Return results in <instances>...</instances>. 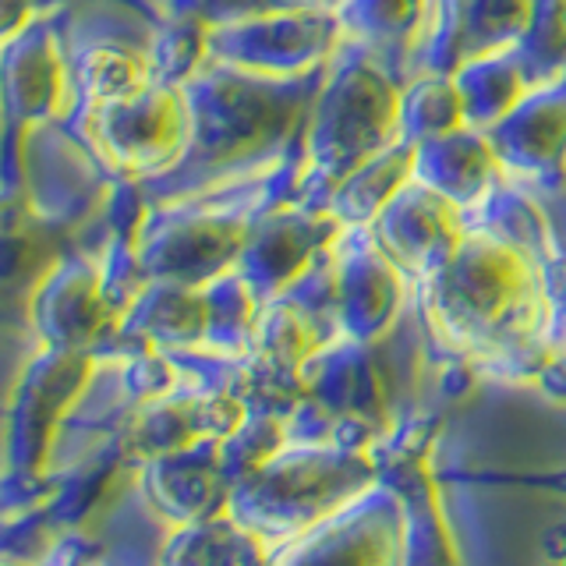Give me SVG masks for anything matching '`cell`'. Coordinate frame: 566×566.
<instances>
[{"label":"cell","mask_w":566,"mask_h":566,"mask_svg":"<svg viewBox=\"0 0 566 566\" xmlns=\"http://www.w3.org/2000/svg\"><path fill=\"white\" fill-rule=\"evenodd\" d=\"M418 308L442 350L500 382L535 386L559 350L538 262L485 230L468 227L457 252L418 280Z\"/></svg>","instance_id":"6da1fadb"},{"label":"cell","mask_w":566,"mask_h":566,"mask_svg":"<svg viewBox=\"0 0 566 566\" xmlns=\"http://www.w3.org/2000/svg\"><path fill=\"white\" fill-rule=\"evenodd\" d=\"M329 64V61H326ZM326 64L297 78H270L206 61L181 85L188 99V142L174 167L142 181L153 202L223 188L259 164L305 153L308 114Z\"/></svg>","instance_id":"7a4b0ae2"},{"label":"cell","mask_w":566,"mask_h":566,"mask_svg":"<svg viewBox=\"0 0 566 566\" xmlns=\"http://www.w3.org/2000/svg\"><path fill=\"white\" fill-rule=\"evenodd\" d=\"M379 460L368 447L291 439L227 495V513L252 527L270 548H283L340 517L379 489Z\"/></svg>","instance_id":"3957f363"},{"label":"cell","mask_w":566,"mask_h":566,"mask_svg":"<svg viewBox=\"0 0 566 566\" xmlns=\"http://www.w3.org/2000/svg\"><path fill=\"white\" fill-rule=\"evenodd\" d=\"M400 78L368 46L344 40L326 64L308 132L294 202L326 206L333 188L368 156L397 138Z\"/></svg>","instance_id":"277c9868"},{"label":"cell","mask_w":566,"mask_h":566,"mask_svg":"<svg viewBox=\"0 0 566 566\" xmlns=\"http://www.w3.org/2000/svg\"><path fill=\"white\" fill-rule=\"evenodd\" d=\"M103 358L96 350L43 347L22 368L4 418V464L11 482H40L61 424L85 400Z\"/></svg>","instance_id":"5b68a950"},{"label":"cell","mask_w":566,"mask_h":566,"mask_svg":"<svg viewBox=\"0 0 566 566\" xmlns=\"http://www.w3.org/2000/svg\"><path fill=\"white\" fill-rule=\"evenodd\" d=\"M114 177L149 181L174 167L188 142V99L181 85H146L142 93L64 117Z\"/></svg>","instance_id":"8992f818"},{"label":"cell","mask_w":566,"mask_h":566,"mask_svg":"<svg viewBox=\"0 0 566 566\" xmlns=\"http://www.w3.org/2000/svg\"><path fill=\"white\" fill-rule=\"evenodd\" d=\"M344 43L336 8L305 4L206 25L209 61L270 78H297L323 67Z\"/></svg>","instance_id":"52a82bcc"},{"label":"cell","mask_w":566,"mask_h":566,"mask_svg":"<svg viewBox=\"0 0 566 566\" xmlns=\"http://www.w3.org/2000/svg\"><path fill=\"white\" fill-rule=\"evenodd\" d=\"M411 510L379 485L340 517L276 548L270 566H411Z\"/></svg>","instance_id":"ba28073f"},{"label":"cell","mask_w":566,"mask_h":566,"mask_svg":"<svg viewBox=\"0 0 566 566\" xmlns=\"http://www.w3.org/2000/svg\"><path fill=\"white\" fill-rule=\"evenodd\" d=\"M252 407L238 389L188 379L167 397L138 403L124 424L120 447L135 464H146V460L199 447V442H223L230 432L241 429Z\"/></svg>","instance_id":"9c48e42d"},{"label":"cell","mask_w":566,"mask_h":566,"mask_svg":"<svg viewBox=\"0 0 566 566\" xmlns=\"http://www.w3.org/2000/svg\"><path fill=\"white\" fill-rule=\"evenodd\" d=\"M403 276L371 227H344L333 241V301L340 336L382 344L403 308Z\"/></svg>","instance_id":"30bf717a"},{"label":"cell","mask_w":566,"mask_h":566,"mask_svg":"<svg viewBox=\"0 0 566 566\" xmlns=\"http://www.w3.org/2000/svg\"><path fill=\"white\" fill-rule=\"evenodd\" d=\"M29 323L43 347L99 354L117 326L99 259L93 252H64L53 262L29 294Z\"/></svg>","instance_id":"8fae6325"},{"label":"cell","mask_w":566,"mask_h":566,"mask_svg":"<svg viewBox=\"0 0 566 566\" xmlns=\"http://www.w3.org/2000/svg\"><path fill=\"white\" fill-rule=\"evenodd\" d=\"M340 230L344 223L326 206L287 199L259 212L234 270L252 283L262 301H273L297 276H305L318 255L329 252Z\"/></svg>","instance_id":"7c38bea8"},{"label":"cell","mask_w":566,"mask_h":566,"mask_svg":"<svg viewBox=\"0 0 566 566\" xmlns=\"http://www.w3.org/2000/svg\"><path fill=\"white\" fill-rule=\"evenodd\" d=\"M489 138L506 177L556 188L566 170V75L531 88L503 120L492 124Z\"/></svg>","instance_id":"4fadbf2b"},{"label":"cell","mask_w":566,"mask_h":566,"mask_svg":"<svg viewBox=\"0 0 566 566\" xmlns=\"http://www.w3.org/2000/svg\"><path fill=\"white\" fill-rule=\"evenodd\" d=\"M371 234L379 238L389 259L407 276L421 280L457 252V244L468 234V223H464V209L457 202H450L447 195H439L411 177L394 195V202L376 217Z\"/></svg>","instance_id":"5bb4252c"},{"label":"cell","mask_w":566,"mask_h":566,"mask_svg":"<svg viewBox=\"0 0 566 566\" xmlns=\"http://www.w3.org/2000/svg\"><path fill=\"white\" fill-rule=\"evenodd\" d=\"M4 67V99L11 132H25L35 124L57 120L64 106L67 82V50L61 43L57 22L50 14L32 18L25 29L4 35L0 50Z\"/></svg>","instance_id":"9a60e30c"},{"label":"cell","mask_w":566,"mask_h":566,"mask_svg":"<svg viewBox=\"0 0 566 566\" xmlns=\"http://www.w3.org/2000/svg\"><path fill=\"white\" fill-rule=\"evenodd\" d=\"M531 0H436L432 29L411 57L418 71H453L492 50H506L521 40L527 25Z\"/></svg>","instance_id":"2e32d148"},{"label":"cell","mask_w":566,"mask_h":566,"mask_svg":"<svg viewBox=\"0 0 566 566\" xmlns=\"http://www.w3.org/2000/svg\"><path fill=\"white\" fill-rule=\"evenodd\" d=\"M206 329H209V312H206L202 287L149 280L146 291L117 318L99 358H117V354H135V350H164V354L202 350Z\"/></svg>","instance_id":"e0dca14e"},{"label":"cell","mask_w":566,"mask_h":566,"mask_svg":"<svg viewBox=\"0 0 566 566\" xmlns=\"http://www.w3.org/2000/svg\"><path fill=\"white\" fill-rule=\"evenodd\" d=\"M138 468L149 506L174 527L212 517L227 506L230 478L220 457V442H199V447L146 460Z\"/></svg>","instance_id":"ac0fdd59"},{"label":"cell","mask_w":566,"mask_h":566,"mask_svg":"<svg viewBox=\"0 0 566 566\" xmlns=\"http://www.w3.org/2000/svg\"><path fill=\"white\" fill-rule=\"evenodd\" d=\"M506 177L492 138L482 128H457L415 146V181L447 195L460 209H471Z\"/></svg>","instance_id":"d6986e66"},{"label":"cell","mask_w":566,"mask_h":566,"mask_svg":"<svg viewBox=\"0 0 566 566\" xmlns=\"http://www.w3.org/2000/svg\"><path fill=\"white\" fill-rule=\"evenodd\" d=\"M67 50V82H71V114H88L96 106L128 99L142 93L149 78V46H138L114 35L64 46Z\"/></svg>","instance_id":"ffe728a7"},{"label":"cell","mask_w":566,"mask_h":566,"mask_svg":"<svg viewBox=\"0 0 566 566\" xmlns=\"http://www.w3.org/2000/svg\"><path fill=\"white\" fill-rule=\"evenodd\" d=\"M415 177V142L394 138L333 188L326 209L344 227H371L394 195Z\"/></svg>","instance_id":"44dd1931"},{"label":"cell","mask_w":566,"mask_h":566,"mask_svg":"<svg viewBox=\"0 0 566 566\" xmlns=\"http://www.w3.org/2000/svg\"><path fill=\"white\" fill-rule=\"evenodd\" d=\"M273 548L227 510L195 524L174 527L159 566H270Z\"/></svg>","instance_id":"7402d4cb"},{"label":"cell","mask_w":566,"mask_h":566,"mask_svg":"<svg viewBox=\"0 0 566 566\" xmlns=\"http://www.w3.org/2000/svg\"><path fill=\"white\" fill-rule=\"evenodd\" d=\"M424 11L429 0H340L336 4L344 40L368 46L397 78L407 53L415 57L411 43L418 40Z\"/></svg>","instance_id":"603a6c76"},{"label":"cell","mask_w":566,"mask_h":566,"mask_svg":"<svg viewBox=\"0 0 566 566\" xmlns=\"http://www.w3.org/2000/svg\"><path fill=\"white\" fill-rule=\"evenodd\" d=\"M464 223L471 230H485V234L513 244L521 255H527L538 265L559 252L545 212L527 195V188L521 181H513V177H503L482 202L464 209Z\"/></svg>","instance_id":"cb8c5ba5"},{"label":"cell","mask_w":566,"mask_h":566,"mask_svg":"<svg viewBox=\"0 0 566 566\" xmlns=\"http://www.w3.org/2000/svg\"><path fill=\"white\" fill-rule=\"evenodd\" d=\"M453 82L460 88V99H464L468 124L482 132H489L495 120H503L531 93L527 71L513 46L464 61L453 71Z\"/></svg>","instance_id":"d4e9b609"},{"label":"cell","mask_w":566,"mask_h":566,"mask_svg":"<svg viewBox=\"0 0 566 566\" xmlns=\"http://www.w3.org/2000/svg\"><path fill=\"white\" fill-rule=\"evenodd\" d=\"M206 312H209V329L202 354L227 361H241L248 347H252L255 323L265 301L255 294V287L248 283L238 270H230L217 280H209L206 287Z\"/></svg>","instance_id":"484cf974"},{"label":"cell","mask_w":566,"mask_h":566,"mask_svg":"<svg viewBox=\"0 0 566 566\" xmlns=\"http://www.w3.org/2000/svg\"><path fill=\"white\" fill-rule=\"evenodd\" d=\"M468 114H464V99H460V88L453 75H442V71H418L403 85H400V111H397V135L415 142L450 135L457 128H464Z\"/></svg>","instance_id":"4316f807"},{"label":"cell","mask_w":566,"mask_h":566,"mask_svg":"<svg viewBox=\"0 0 566 566\" xmlns=\"http://www.w3.org/2000/svg\"><path fill=\"white\" fill-rule=\"evenodd\" d=\"M513 50L531 88L566 75V0H531L527 25Z\"/></svg>","instance_id":"83f0119b"},{"label":"cell","mask_w":566,"mask_h":566,"mask_svg":"<svg viewBox=\"0 0 566 566\" xmlns=\"http://www.w3.org/2000/svg\"><path fill=\"white\" fill-rule=\"evenodd\" d=\"M206 61V22L164 14V22L149 40V78L156 85H185Z\"/></svg>","instance_id":"f1b7e54d"},{"label":"cell","mask_w":566,"mask_h":566,"mask_svg":"<svg viewBox=\"0 0 566 566\" xmlns=\"http://www.w3.org/2000/svg\"><path fill=\"white\" fill-rule=\"evenodd\" d=\"M291 442V424L283 415L273 411H255L244 418V424L238 432H230L220 442V457H223V468L230 478V489H234L244 474H252L255 468H262L276 450H283Z\"/></svg>","instance_id":"f546056e"},{"label":"cell","mask_w":566,"mask_h":566,"mask_svg":"<svg viewBox=\"0 0 566 566\" xmlns=\"http://www.w3.org/2000/svg\"><path fill=\"white\" fill-rule=\"evenodd\" d=\"M305 4H318V0H164V14L199 18L206 25H217V22H230V18L305 8Z\"/></svg>","instance_id":"4dcf8cb0"},{"label":"cell","mask_w":566,"mask_h":566,"mask_svg":"<svg viewBox=\"0 0 566 566\" xmlns=\"http://www.w3.org/2000/svg\"><path fill=\"white\" fill-rule=\"evenodd\" d=\"M542 273V291L548 301V318H553V340L566 344V252H556L538 265Z\"/></svg>","instance_id":"1f68e13d"},{"label":"cell","mask_w":566,"mask_h":566,"mask_svg":"<svg viewBox=\"0 0 566 566\" xmlns=\"http://www.w3.org/2000/svg\"><path fill=\"white\" fill-rule=\"evenodd\" d=\"M535 386H538L542 397L556 400V403H566V344L559 350H553V358L542 365Z\"/></svg>","instance_id":"d6a6232c"},{"label":"cell","mask_w":566,"mask_h":566,"mask_svg":"<svg viewBox=\"0 0 566 566\" xmlns=\"http://www.w3.org/2000/svg\"><path fill=\"white\" fill-rule=\"evenodd\" d=\"M40 0H4V35L25 29L32 18H40Z\"/></svg>","instance_id":"836d02e7"},{"label":"cell","mask_w":566,"mask_h":566,"mask_svg":"<svg viewBox=\"0 0 566 566\" xmlns=\"http://www.w3.org/2000/svg\"><path fill=\"white\" fill-rule=\"evenodd\" d=\"M53 566H103V563H96V559H88V556H61Z\"/></svg>","instance_id":"e575fe53"},{"label":"cell","mask_w":566,"mask_h":566,"mask_svg":"<svg viewBox=\"0 0 566 566\" xmlns=\"http://www.w3.org/2000/svg\"><path fill=\"white\" fill-rule=\"evenodd\" d=\"M4 566H40V563H32V559H18V556H8Z\"/></svg>","instance_id":"d590c367"},{"label":"cell","mask_w":566,"mask_h":566,"mask_svg":"<svg viewBox=\"0 0 566 566\" xmlns=\"http://www.w3.org/2000/svg\"><path fill=\"white\" fill-rule=\"evenodd\" d=\"M563 566H566V559H563Z\"/></svg>","instance_id":"8d00e7d4"}]
</instances>
